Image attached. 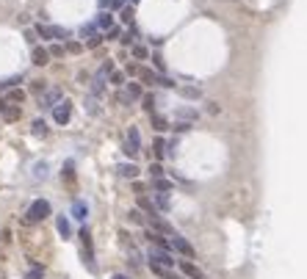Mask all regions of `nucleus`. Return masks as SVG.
I'll return each instance as SVG.
<instances>
[{
	"label": "nucleus",
	"instance_id": "a19ab883",
	"mask_svg": "<svg viewBox=\"0 0 307 279\" xmlns=\"http://www.w3.org/2000/svg\"><path fill=\"white\" fill-rule=\"evenodd\" d=\"M3 116H6L8 122H17V119H19V108H17V105H14V108H6V111H3Z\"/></svg>",
	"mask_w": 307,
	"mask_h": 279
},
{
	"label": "nucleus",
	"instance_id": "9d476101",
	"mask_svg": "<svg viewBox=\"0 0 307 279\" xmlns=\"http://www.w3.org/2000/svg\"><path fill=\"white\" fill-rule=\"evenodd\" d=\"M139 80H141V86H161L163 72H155L150 66H139Z\"/></svg>",
	"mask_w": 307,
	"mask_h": 279
},
{
	"label": "nucleus",
	"instance_id": "c03bdc74",
	"mask_svg": "<svg viewBox=\"0 0 307 279\" xmlns=\"http://www.w3.org/2000/svg\"><path fill=\"white\" fill-rule=\"evenodd\" d=\"M172 127H175L177 133H188V130H191V122H180V119H177V122H175Z\"/></svg>",
	"mask_w": 307,
	"mask_h": 279
},
{
	"label": "nucleus",
	"instance_id": "412c9836",
	"mask_svg": "<svg viewBox=\"0 0 307 279\" xmlns=\"http://www.w3.org/2000/svg\"><path fill=\"white\" fill-rule=\"evenodd\" d=\"M175 116L180 119V122H197L199 113H197V108H177Z\"/></svg>",
	"mask_w": 307,
	"mask_h": 279
},
{
	"label": "nucleus",
	"instance_id": "58836bf2",
	"mask_svg": "<svg viewBox=\"0 0 307 279\" xmlns=\"http://www.w3.org/2000/svg\"><path fill=\"white\" fill-rule=\"evenodd\" d=\"M127 221H133V224H147V219L139 213V210H130V213H127Z\"/></svg>",
	"mask_w": 307,
	"mask_h": 279
},
{
	"label": "nucleus",
	"instance_id": "4468645a",
	"mask_svg": "<svg viewBox=\"0 0 307 279\" xmlns=\"http://www.w3.org/2000/svg\"><path fill=\"white\" fill-rule=\"evenodd\" d=\"M50 58H53V55H50V50H47V47H39V44L33 47V53H30V61H33V66H44Z\"/></svg>",
	"mask_w": 307,
	"mask_h": 279
},
{
	"label": "nucleus",
	"instance_id": "864d4df0",
	"mask_svg": "<svg viewBox=\"0 0 307 279\" xmlns=\"http://www.w3.org/2000/svg\"><path fill=\"white\" fill-rule=\"evenodd\" d=\"M0 89H3V86H0Z\"/></svg>",
	"mask_w": 307,
	"mask_h": 279
},
{
	"label": "nucleus",
	"instance_id": "423d86ee",
	"mask_svg": "<svg viewBox=\"0 0 307 279\" xmlns=\"http://www.w3.org/2000/svg\"><path fill=\"white\" fill-rule=\"evenodd\" d=\"M169 241H172V252H175V255L186 257V260H191V257H197V252H194V246L188 244V241L180 235V232H175V235L169 238Z\"/></svg>",
	"mask_w": 307,
	"mask_h": 279
},
{
	"label": "nucleus",
	"instance_id": "aec40b11",
	"mask_svg": "<svg viewBox=\"0 0 307 279\" xmlns=\"http://www.w3.org/2000/svg\"><path fill=\"white\" fill-rule=\"evenodd\" d=\"M125 94L130 97V102H136V100H141V97H144V89H141V83L130 80V83H125Z\"/></svg>",
	"mask_w": 307,
	"mask_h": 279
},
{
	"label": "nucleus",
	"instance_id": "f03ea898",
	"mask_svg": "<svg viewBox=\"0 0 307 279\" xmlns=\"http://www.w3.org/2000/svg\"><path fill=\"white\" fill-rule=\"evenodd\" d=\"M50 213H53V208H50L47 199H33L28 213H25V221H28V224H39V221H44Z\"/></svg>",
	"mask_w": 307,
	"mask_h": 279
},
{
	"label": "nucleus",
	"instance_id": "6e6552de",
	"mask_svg": "<svg viewBox=\"0 0 307 279\" xmlns=\"http://www.w3.org/2000/svg\"><path fill=\"white\" fill-rule=\"evenodd\" d=\"M61 100H64V91L61 89H47V91H42V97H39V108H42V111H53Z\"/></svg>",
	"mask_w": 307,
	"mask_h": 279
},
{
	"label": "nucleus",
	"instance_id": "a878e982",
	"mask_svg": "<svg viewBox=\"0 0 307 279\" xmlns=\"http://www.w3.org/2000/svg\"><path fill=\"white\" fill-rule=\"evenodd\" d=\"M94 33H100L97 22H86V25H80V30H78V36H80V39H91Z\"/></svg>",
	"mask_w": 307,
	"mask_h": 279
},
{
	"label": "nucleus",
	"instance_id": "09e8293b",
	"mask_svg": "<svg viewBox=\"0 0 307 279\" xmlns=\"http://www.w3.org/2000/svg\"><path fill=\"white\" fill-rule=\"evenodd\" d=\"M30 89L36 91V94H42V91H47V86H44V80H36V83L30 86Z\"/></svg>",
	"mask_w": 307,
	"mask_h": 279
},
{
	"label": "nucleus",
	"instance_id": "dca6fc26",
	"mask_svg": "<svg viewBox=\"0 0 307 279\" xmlns=\"http://www.w3.org/2000/svg\"><path fill=\"white\" fill-rule=\"evenodd\" d=\"M72 219L75 221H86V219H89V205H86L83 199H75V202H72Z\"/></svg>",
	"mask_w": 307,
	"mask_h": 279
},
{
	"label": "nucleus",
	"instance_id": "1a4fd4ad",
	"mask_svg": "<svg viewBox=\"0 0 307 279\" xmlns=\"http://www.w3.org/2000/svg\"><path fill=\"white\" fill-rule=\"evenodd\" d=\"M147 224H150V230L161 232V235H166V238H172V235H175V232H177L172 224H166V221L161 219V213H152V216H147Z\"/></svg>",
	"mask_w": 307,
	"mask_h": 279
},
{
	"label": "nucleus",
	"instance_id": "f257e3e1",
	"mask_svg": "<svg viewBox=\"0 0 307 279\" xmlns=\"http://www.w3.org/2000/svg\"><path fill=\"white\" fill-rule=\"evenodd\" d=\"M36 36H42L44 42H66L69 39V30L61 28V25H47V22H39L36 28Z\"/></svg>",
	"mask_w": 307,
	"mask_h": 279
},
{
	"label": "nucleus",
	"instance_id": "9b49d317",
	"mask_svg": "<svg viewBox=\"0 0 307 279\" xmlns=\"http://www.w3.org/2000/svg\"><path fill=\"white\" fill-rule=\"evenodd\" d=\"M180 274H183L186 279H208L202 268H197L191 260H183V263H180Z\"/></svg>",
	"mask_w": 307,
	"mask_h": 279
},
{
	"label": "nucleus",
	"instance_id": "c756f323",
	"mask_svg": "<svg viewBox=\"0 0 307 279\" xmlns=\"http://www.w3.org/2000/svg\"><path fill=\"white\" fill-rule=\"evenodd\" d=\"M122 33H125V30H122V25H111V28L105 30V39H108V42H119Z\"/></svg>",
	"mask_w": 307,
	"mask_h": 279
},
{
	"label": "nucleus",
	"instance_id": "3c124183",
	"mask_svg": "<svg viewBox=\"0 0 307 279\" xmlns=\"http://www.w3.org/2000/svg\"><path fill=\"white\" fill-rule=\"evenodd\" d=\"M111 279H130V277H125V274H114Z\"/></svg>",
	"mask_w": 307,
	"mask_h": 279
},
{
	"label": "nucleus",
	"instance_id": "393cba45",
	"mask_svg": "<svg viewBox=\"0 0 307 279\" xmlns=\"http://www.w3.org/2000/svg\"><path fill=\"white\" fill-rule=\"evenodd\" d=\"M166 147H169V141H166V138H161V136L152 141V152H155L158 161H161V158H166Z\"/></svg>",
	"mask_w": 307,
	"mask_h": 279
},
{
	"label": "nucleus",
	"instance_id": "7c9ffc66",
	"mask_svg": "<svg viewBox=\"0 0 307 279\" xmlns=\"http://www.w3.org/2000/svg\"><path fill=\"white\" fill-rule=\"evenodd\" d=\"M183 94H186L188 100H199V97H202V86H183Z\"/></svg>",
	"mask_w": 307,
	"mask_h": 279
},
{
	"label": "nucleus",
	"instance_id": "0eeeda50",
	"mask_svg": "<svg viewBox=\"0 0 307 279\" xmlns=\"http://www.w3.org/2000/svg\"><path fill=\"white\" fill-rule=\"evenodd\" d=\"M50 113H53V125H69V116H72V102H69V100H61Z\"/></svg>",
	"mask_w": 307,
	"mask_h": 279
},
{
	"label": "nucleus",
	"instance_id": "a211bd4d",
	"mask_svg": "<svg viewBox=\"0 0 307 279\" xmlns=\"http://www.w3.org/2000/svg\"><path fill=\"white\" fill-rule=\"evenodd\" d=\"M94 22H97V28H100V30H108L111 25H114V14H111V8H102V11L97 14Z\"/></svg>",
	"mask_w": 307,
	"mask_h": 279
},
{
	"label": "nucleus",
	"instance_id": "c85d7f7f",
	"mask_svg": "<svg viewBox=\"0 0 307 279\" xmlns=\"http://www.w3.org/2000/svg\"><path fill=\"white\" fill-rule=\"evenodd\" d=\"M139 208H141V210H144V213H147V216H152V213H158V208H155V202H150V199H147V196H144V194H141V196H139Z\"/></svg>",
	"mask_w": 307,
	"mask_h": 279
},
{
	"label": "nucleus",
	"instance_id": "ddd939ff",
	"mask_svg": "<svg viewBox=\"0 0 307 279\" xmlns=\"http://www.w3.org/2000/svg\"><path fill=\"white\" fill-rule=\"evenodd\" d=\"M169 196H172V194H163V191H152V202H155L158 213H169V208H172Z\"/></svg>",
	"mask_w": 307,
	"mask_h": 279
},
{
	"label": "nucleus",
	"instance_id": "603ef678",
	"mask_svg": "<svg viewBox=\"0 0 307 279\" xmlns=\"http://www.w3.org/2000/svg\"><path fill=\"white\" fill-rule=\"evenodd\" d=\"M127 3H130V6H136V3H139V0H127Z\"/></svg>",
	"mask_w": 307,
	"mask_h": 279
},
{
	"label": "nucleus",
	"instance_id": "f704fd0d",
	"mask_svg": "<svg viewBox=\"0 0 307 279\" xmlns=\"http://www.w3.org/2000/svg\"><path fill=\"white\" fill-rule=\"evenodd\" d=\"M102 42H105V33H94L91 39H86V47H89V50H94V47H100Z\"/></svg>",
	"mask_w": 307,
	"mask_h": 279
},
{
	"label": "nucleus",
	"instance_id": "b1692460",
	"mask_svg": "<svg viewBox=\"0 0 307 279\" xmlns=\"http://www.w3.org/2000/svg\"><path fill=\"white\" fill-rule=\"evenodd\" d=\"M30 133L36 138H44L47 136V122H44V119H33V122H30Z\"/></svg>",
	"mask_w": 307,
	"mask_h": 279
},
{
	"label": "nucleus",
	"instance_id": "ea45409f",
	"mask_svg": "<svg viewBox=\"0 0 307 279\" xmlns=\"http://www.w3.org/2000/svg\"><path fill=\"white\" fill-rule=\"evenodd\" d=\"M50 55H53V58H61V55H64L66 53V47H64V44H50Z\"/></svg>",
	"mask_w": 307,
	"mask_h": 279
},
{
	"label": "nucleus",
	"instance_id": "6ab92c4d",
	"mask_svg": "<svg viewBox=\"0 0 307 279\" xmlns=\"http://www.w3.org/2000/svg\"><path fill=\"white\" fill-rule=\"evenodd\" d=\"M105 83H108V75H102V72H97L94 77H91V94L100 97L102 91H105Z\"/></svg>",
	"mask_w": 307,
	"mask_h": 279
},
{
	"label": "nucleus",
	"instance_id": "20e7f679",
	"mask_svg": "<svg viewBox=\"0 0 307 279\" xmlns=\"http://www.w3.org/2000/svg\"><path fill=\"white\" fill-rule=\"evenodd\" d=\"M122 149H125V155L130 158V161H133V158H136V155L141 152V133H139V127H136V125H130V127H127L125 147H122Z\"/></svg>",
	"mask_w": 307,
	"mask_h": 279
},
{
	"label": "nucleus",
	"instance_id": "49530a36",
	"mask_svg": "<svg viewBox=\"0 0 307 279\" xmlns=\"http://www.w3.org/2000/svg\"><path fill=\"white\" fill-rule=\"evenodd\" d=\"M25 42H28V44H33V47H36V30H25Z\"/></svg>",
	"mask_w": 307,
	"mask_h": 279
},
{
	"label": "nucleus",
	"instance_id": "37998d69",
	"mask_svg": "<svg viewBox=\"0 0 307 279\" xmlns=\"http://www.w3.org/2000/svg\"><path fill=\"white\" fill-rule=\"evenodd\" d=\"M72 169H75V163L66 161V163H64V172H61V177H64V180H72V174H75Z\"/></svg>",
	"mask_w": 307,
	"mask_h": 279
},
{
	"label": "nucleus",
	"instance_id": "f3484780",
	"mask_svg": "<svg viewBox=\"0 0 307 279\" xmlns=\"http://www.w3.org/2000/svg\"><path fill=\"white\" fill-rule=\"evenodd\" d=\"M150 125L155 127L158 133H163V130H169V127H172V122H169V119L163 116V113H158V111H155V113H150Z\"/></svg>",
	"mask_w": 307,
	"mask_h": 279
},
{
	"label": "nucleus",
	"instance_id": "79ce46f5",
	"mask_svg": "<svg viewBox=\"0 0 307 279\" xmlns=\"http://www.w3.org/2000/svg\"><path fill=\"white\" fill-rule=\"evenodd\" d=\"M42 277H44V268H42V266H33V268L28 271V277H25V279H42Z\"/></svg>",
	"mask_w": 307,
	"mask_h": 279
},
{
	"label": "nucleus",
	"instance_id": "5701e85b",
	"mask_svg": "<svg viewBox=\"0 0 307 279\" xmlns=\"http://www.w3.org/2000/svg\"><path fill=\"white\" fill-rule=\"evenodd\" d=\"M108 83H111V86H116V89H122V86L127 83V72H122V69H111Z\"/></svg>",
	"mask_w": 307,
	"mask_h": 279
},
{
	"label": "nucleus",
	"instance_id": "7ed1b4c3",
	"mask_svg": "<svg viewBox=\"0 0 307 279\" xmlns=\"http://www.w3.org/2000/svg\"><path fill=\"white\" fill-rule=\"evenodd\" d=\"M78 238H80V252H83V263H86V268H89V271H94V244H91V232L86 230H80L78 232Z\"/></svg>",
	"mask_w": 307,
	"mask_h": 279
},
{
	"label": "nucleus",
	"instance_id": "4be33fe9",
	"mask_svg": "<svg viewBox=\"0 0 307 279\" xmlns=\"http://www.w3.org/2000/svg\"><path fill=\"white\" fill-rule=\"evenodd\" d=\"M152 191L172 194V191H175V183H172V180H166V177H155V180H152Z\"/></svg>",
	"mask_w": 307,
	"mask_h": 279
},
{
	"label": "nucleus",
	"instance_id": "4c0bfd02",
	"mask_svg": "<svg viewBox=\"0 0 307 279\" xmlns=\"http://www.w3.org/2000/svg\"><path fill=\"white\" fill-rule=\"evenodd\" d=\"M150 177H152V180H155V177H163V166H161V161L150 163Z\"/></svg>",
	"mask_w": 307,
	"mask_h": 279
},
{
	"label": "nucleus",
	"instance_id": "2eb2a0df",
	"mask_svg": "<svg viewBox=\"0 0 307 279\" xmlns=\"http://www.w3.org/2000/svg\"><path fill=\"white\" fill-rule=\"evenodd\" d=\"M55 230H58V235L64 238V241L72 238V227H69V219H66V216H55Z\"/></svg>",
	"mask_w": 307,
	"mask_h": 279
},
{
	"label": "nucleus",
	"instance_id": "39448f33",
	"mask_svg": "<svg viewBox=\"0 0 307 279\" xmlns=\"http://www.w3.org/2000/svg\"><path fill=\"white\" fill-rule=\"evenodd\" d=\"M147 263H158V266L175 268V255H172L169 249H161V246H150V252H147Z\"/></svg>",
	"mask_w": 307,
	"mask_h": 279
},
{
	"label": "nucleus",
	"instance_id": "cd10ccee",
	"mask_svg": "<svg viewBox=\"0 0 307 279\" xmlns=\"http://www.w3.org/2000/svg\"><path fill=\"white\" fill-rule=\"evenodd\" d=\"M86 111H89L91 116H97V113H100V97H97V94L86 97Z\"/></svg>",
	"mask_w": 307,
	"mask_h": 279
},
{
	"label": "nucleus",
	"instance_id": "c9c22d12",
	"mask_svg": "<svg viewBox=\"0 0 307 279\" xmlns=\"http://www.w3.org/2000/svg\"><path fill=\"white\" fill-rule=\"evenodd\" d=\"M64 47H66V53H72V55L83 53V44H80V42H72V39H66V44H64Z\"/></svg>",
	"mask_w": 307,
	"mask_h": 279
},
{
	"label": "nucleus",
	"instance_id": "de8ad7c7",
	"mask_svg": "<svg viewBox=\"0 0 307 279\" xmlns=\"http://www.w3.org/2000/svg\"><path fill=\"white\" fill-rule=\"evenodd\" d=\"M150 58H152V64L158 66V72H163V69H166V66H163V58H161V55H158V53H152Z\"/></svg>",
	"mask_w": 307,
	"mask_h": 279
},
{
	"label": "nucleus",
	"instance_id": "473e14b6",
	"mask_svg": "<svg viewBox=\"0 0 307 279\" xmlns=\"http://www.w3.org/2000/svg\"><path fill=\"white\" fill-rule=\"evenodd\" d=\"M141 108H144L147 113H155V94H144V97H141Z\"/></svg>",
	"mask_w": 307,
	"mask_h": 279
},
{
	"label": "nucleus",
	"instance_id": "a18cd8bd",
	"mask_svg": "<svg viewBox=\"0 0 307 279\" xmlns=\"http://www.w3.org/2000/svg\"><path fill=\"white\" fill-rule=\"evenodd\" d=\"M144 191H147V185H144V183H139V180H133V194H136V196H141Z\"/></svg>",
	"mask_w": 307,
	"mask_h": 279
},
{
	"label": "nucleus",
	"instance_id": "2f4dec72",
	"mask_svg": "<svg viewBox=\"0 0 307 279\" xmlns=\"http://www.w3.org/2000/svg\"><path fill=\"white\" fill-rule=\"evenodd\" d=\"M119 19L127 25V28H130V25H133V19H136V17H133V6H125V8H119Z\"/></svg>",
	"mask_w": 307,
	"mask_h": 279
},
{
	"label": "nucleus",
	"instance_id": "72a5a7b5",
	"mask_svg": "<svg viewBox=\"0 0 307 279\" xmlns=\"http://www.w3.org/2000/svg\"><path fill=\"white\" fill-rule=\"evenodd\" d=\"M22 80H25L22 75H11V77H6V80H3L0 86H3V89H17V86L22 83Z\"/></svg>",
	"mask_w": 307,
	"mask_h": 279
},
{
	"label": "nucleus",
	"instance_id": "8fccbe9b",
	"mask_svg": "<svg viewBox=\"0 0 307 279\" xmlns=\"http://www.w3.org/2000/svg\"><path fill=\"white\" fill-rule=\"evenodd\" d=\"M6 108H8V100H3V97H0V113L6 111Z\"/></svg>",
	"mask_w": 307,
	"mask_h": 279
},
{
	"label": "nucleus",
	"instance_id": "f8f14e48",
	"mask_svg": "<svg viewBox=\"0 0 307 279\" xmlns=\"http://www.w3.org/2000/svg\"><path fill=\"white\" fill-rule=\"evenodd\" d=\"M139 172H141V169L136 166L133 161H125V163H119V166H116V174H119V177H125V180H136V177H139Z\"/></svg>",
	"mask_w": 307,
	"mask_h": 279
},
{
	"label": "nucleus",
	"instance_id": "bb28decb",
	"mask_svg": "<svg viewBox=\"0 0 307 279\" xmlns=\"http://www.w3.org/2000/svg\"><path fill=\"white\" fill-rule=\"evenodd\" d=\"M130 55H133L136 61H147V58H150V50H147L144 44H133V47H130Z\"/></svg>",
	"mask_w": 307,
	"mask_h": 279
},
{
	"label": "nucleus",
	"instance_id": "e433bc0d",
	"mask_svg": "<svg viewBox=\"0 0 307 279\" xmlns=\"http://www.w3.org/2000/svg\"><path fill=\"white\" fill-rule=\"evenodd\" d=\"M22 100H25V91L22 89H11V91H8V102H17V105H19Z\"/></svg>",
	"mask_w": 307,
	"mask_h": 279
}]
</instances>
